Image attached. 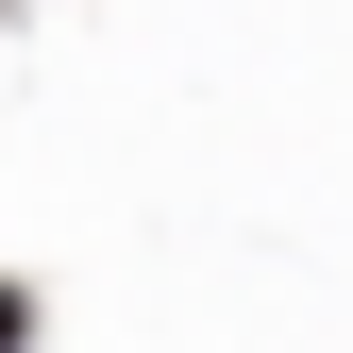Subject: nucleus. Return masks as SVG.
Returning <instances> with one entry per match:
<instances>
[{
	"label": "nucleus",
	"mask_w": 353,
	"mask_h": 353,
	"mask_svg": "<svg viewBox=\"0 0 353 353\" xmlns=\"http://www.w3.org/2000/svg\"><path fill=\"white\" fill-rule=\"evenodd\" d=\"M17 336H34V303H17V286H0V353H17Z\"/></svg>",
	"instance_id": "nucleus-1"
}]
</instances>
